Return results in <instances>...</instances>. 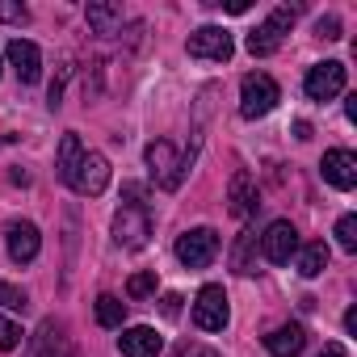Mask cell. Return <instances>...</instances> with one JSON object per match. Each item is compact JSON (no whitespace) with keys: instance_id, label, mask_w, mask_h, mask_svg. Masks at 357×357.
I'll list each match as a JSON object with an SVG mask.
<instances>
[{"instance_id":"cell-1","label":"cell","mask_w":357,"mask_h":357,"mask_svg":"<svg viewBox=\"0 0 357 357\" xmlns=\"http://www.w3.org/2000/svg\"><path fill=\"white\" fill-rule=\"evenodd\" d=\"M278 101H282V89H278L273 76H265V72H248L244 76V84H240V114L248 122L252 118H265Z\"/></svg>"},{"instance_id":"cell-2","label":"cell","mask_w":357,"mask_h":357,"mask_svg":"<svg viewBox=\"0 0 357 357\" xmlns=\"http://www.w3.org/2000/svg\"><path fill=\"white\" fill-rule=\"evenodd\" d=\"M294 17H298V9H290V5H282V9H273L252 34H248V51L257 55V59H265V55H273L278 47H282V38L290 34V26H294Z\"/></svg>"},{"instance_id":"cell-3","label":"cell","mask_w":357,"mask_h":357,"mask_svg":"<svg viewBox=\"0 0 357 357\" xmlns=\"http://www.w3.org/2000/svg\"><path fill=\"white\" fill-rule=\"evenodd\" d=\"M151 236V215H147V202H126L118 215H114V240L122 248H143Z\"/></svg>"},{"instance_id":"cell-4","label":"cell","mask_w":357,"mask_h":357,"mask_svg":"<svg viewBox=\"0 0 357 357\" xmlns=\"http://www.w3.org/2000/svg\"><path fill=\"white\" fill-rule=\"evenodd\" d=\"M215 257H219L215 227H194V231H185L181 240H176V261H181L185 269H206Z\"/></svg>"},{"instance_id":"cell-5","label":"cell","mask_w":357,"mask_h":357,"mask_svg":"<svg viewBox=\"0 0 357 357\" xmlns=\"http://www.w3.org/2000/svg\"><path fill=\"white\" fill-rule=\"evenodd\" d=\"M68 185H72L80 198H101L105 185H109V160H105L101 151H84Z\"/></svg>"},{"instance_id":"cell-6","label":"cell","mask_w":357,"mask_h":357,"mask_svg":"<svg viewBox=\"0 0 357 357\" xmlns=\"http://www.w3.org/2000/svg\"><path fill=\"white\" fill-rule=\"evenodd\" d=\"M147 168H151V176H155L160 190H176V185H181V176H185V160L172 151L168 139L147 143Z\"/></svg>"},{"instance_id":"cell-7","label":"cell","mask_w":357,"mask_h":357,"mask_svg":"<svg viewBox=\"0 0 357 357\" xmlns=\"http://www.w3.org/2000/svg\"><path fill=\"white\" fill-rule=\"evenodd\" d=\"M227 319H231V307H227L223 286H202L198 298H194V324L202 332H223Z\"/></svg>"},{"instance_id":"cell-8","label":"cell","mask_w":357,"mask_h":357,"mask_svg":"<svg viewBox=\"0 0 357 357\" xmlns=\"http://www.w3.org/2000/svg\"><path fill=\"white\" fill-rule=\"evenodd\" d=\"M185 47H190V55H194V59H211V63H227V59H231V51H236L231 34H227L223 26H202V30H194Z\"/></svg>"},{"instance_id":"cell-9","label":"cell","mask_w":357,"mask_h":357,"mask_svg":"<svg viewBox=\"0 0 357 357\" xmlns=\"http://www.w3.org/2000/svg\"><path fill=\"white\" fill-rule=\"evenodd\" d=\"M303 89H307L311 101H332V97H340V93H344V63H336V59L315 63V68L307 72Z\"/></svg>"},{"instance_id":"cell-10","label":"cell","mask_w":357,"mask_h":357,"mask_svg":"<svg viewBox=\"0 0 357 357\" xmlns=\"http://www.w3.org/2000/svg\"><path fill=\"white\" fill-rule=\"evenodd\" d=\"M261 252H265V261H273V265H290L294 252H298V231H294V223H290V219L269 223V231L261 236Z\"/></svg>"},{"instance_id":"cell-11","label":"cell","mask_w":357,"mask_h":357,"mask_svg":"<svg viewBox=\"0 0 357 357\" xmlns=\"http://www.w3.org/2000/svg\"><path fill=\"white\" fill-rule=\"evenodd\" d=\"M324 181L332 185V190H353L357 185V155L349 151V147H332V151H324Z\"/></svg>"},{"instance_id":"cell-12","label":"cell","mask_w":357,"mask_h":357,"mask_svg":"<svg viewBox=\"0 0 357 357\" xmlns=\"http://www.w3.org/2000/svg\"><path fill=\"white\" fill-rule=\"evenodd\" d=\"M5 244H9V257L17 261V265H30L34 257H38V248H43V236H38V227L34 223H9L5 227Z\"/></svg>"},{"instance_id":"cell-13","label":"cell","mask_w":357,"mask_h":357,"mask_svg":"<svg viewBox=\"0 0 357 357\" xmlns=\"http://www.w3.org/2000/svg\"><path fill=\"white\" fill-rule=\"evenodd\" d=\"M9 63H13V72H17L22 84H34L43 76V51L30 38H13L9 43Z\"/></svg>"},{"instance_id":"cell-14","label":"cell","mask_w":357,"mask_h":357,"mask_svg":"<svg viewBox=\"0 0 357 357\" xmlns=\"http://www.w3.org/2000/svg\"><path fill=\"white\" fill-rule=\"evenodd\" d=\"M118 349H122V357H160L164 340L155 336V328L139 324V328H126V332L118 336Z\"/></svg>"},{"instance_id":"cell-15","label":"cell","mask_w":357,"mask_h":357,"mask_svg":"<svg viewBox=\"0 0 357 357\" xmlns=\"http://www.w3.org/2000/svg\"><path fill=\"white\" fill-rule=\"evenodd\" d=\"M227 202H231V215H236V219H248V215H257V206H261V198H257V185H252V176H248L244 168L231 176Z\"/></svg>"},{"instance_id":"cell-16","label":"cell","mask_w":357,"mask_h":357,"mask_svg":"<svg viewBox=\"0 0 357 357\" xmlns=\"http://www.w3.org/2000/svg\"><path fill=\"white\" fill-rule=\"evenodd\" d=\"M30 357H72V344H68V336H63V328H59L55 319H43Z\"/></svg>"},{"instance_id":"cell-17","label":"cell","mask_w":357,"mask_h":357,"mask_svg":"<svg viewBox=\"0 0 357 357\" xmlns=\"http://www.w3.org/2000/svg\"><path fill=\"white\" fill-rule=\"evenodd\" d=\"M303 344H307V332H303L298 324H282V328H273V332L265 336V349H269L273 357H298Z\"/></svg>"},{"instance_id":"cell-18","label":"cell","mask_w":357,"mask_h":357,"mask_svg":"<svg viewBox=\"0 0 357 357\" xmlns=\"http://www.w3.org/2000/svg\"><path fill=\"white\" fill-rule=\"evenodd\" d=\"M84 17L93 26V34H118V26H122V9L118 5H105V0H89Z\"/></svg>"},{"instance_id":"cell-19","label":"cell","mask_w":357,"mask_h":357,"mask_svg":"<svg viewBox=\"0 0 357 357\" xmlns=\"http://www.w3.org/2000/svg\"><path fill=\"white\" fill-rule=\"evenodd\" d=\"M294 257H298V273H303V278H319V273L328 269V244H324V240L303 244Z\"/></svg>"},{"instance_id":"cell-20","label":"cell","mask_w":357,"mask_h":357,"mask_svg":"<svg viewBox=\"0 0 357 357\" xmlns=\"http://www.w3.org/2000/svg\"><path fill=\"white\" fill-rule=\"evenodd\" d=\"M80 155H84L80 139H76V135H63V139H59V164H55V168H59V181H63V185L72 181V172H76Z\"/></svg>"},{"instance_id":"cell-21","label":"cell","mask_w":357,"mask_h":357,"mask_svg":"<svg viewBox=\"0 0 357 357\" xmlns=\"http://www.w3.org/2000/svg\"><path fill=\"white\" fill-rule=\"evenodd\" d=\"M93 311H97V324H101V328H122V324H126V303L114 298V294H101Z\"/></svg>"},{"instance_id":"cell-22","label":"cell","mask_w":357,"mask_h":357,"mask_svg":"<svg viewBox=\"0 0 357 357\" xmlns=\"http://www.w3.org/2000/svg\"><path fill=\"white\" fill-rule=\"evenodd\" d=\"M336 244H340L344 252H357V215H340V223H336Z\"/></svg>"},{"instance_id":"cell-23","label":"cell","mask_w":357,"mask_h":357,"mask_svg":"<svg viewBox=\"0 0 357 357\" xmlns=\"http://www.w3.org/2000/svg\"><path fill=\"white\" fill-rule=\"evenodd\" d=\"M126 294H130V298H147V294H155V269L135 273V278L126 282Z\"/></svg>"},{"instance_id":"cell-24","label":"cell","mask_w":357,"mask_h":357,"mask_svg":"<svg viewBox=\"0 0 357 357\" xmlns=\"http://www.w3.org/2000/svg\"><path fill=\"white\" fill-rule=\"evenodd\" d=\"M0 307H9V311H26V307H30V298H26V290H17V286H9V282H0Z\"/></svg>"},{"instance_id":"cell-25","label":"cell","mask_w":357,"mask_h":357,"mask_svg":"<svg viewBox=\"0 0 357 357\" xmlns=\"http://www.w3.org/2000/svg\"><path fill=\"white\" fill-rule=\"evenodd\" d=\"M17 344H22V324H13L9 315H0V349L9 353V349H17Z\"/></svg>"},{"instance_id":"cell-26","label":"cell","mask_w":357,"mask_h":357,"mask_svg":"<svg viewBox=\"0 0 357 357\" xmlns=\"http://www.w3.org/2000/svg\"><path fill=\"white\" fill-rule=\"evenodd\" d=\"M0 22L22 26V22H30V9L26 5H13V0H0Z\"/></svg>"},{"instance_id":"cell-27","label":"cell","mask_w":357,"mask_h":357,"mask_svg":"<svg viewBox=\"0 0 357 357\" xmlns=\"http://www.w3.org/2000/svg\"><path fill=\"white\" fill-rule=\"evenodd\" d=\"M315 34H319V38H328V43H332V38H340V22H336V17H332V13H328V17H319V26H315Z\"/></svg>"},{"instance_id":"cell-28","label":"cell","mask_w":357,"mask_h":357,"mask_svg":"<svg viewBox=\"0 0 357 357\" xmlns=\"http://www.w3.org/2000/svg\"><path fill=\"white\" fill-rule=\"evenodd\" d=\"M160 311L172 319V315H181V298H176V294H164V303H160Z\"/></svg>"},{"instance_id":"cell-29","label":"cell","mask_w":357,"mask_h":357,"mask_svg":"<svg viewBox=\"0 0 357 357\" xmlns=\"http://www.w3.org/2000/svg\"><path fill=\"white\" fill-rule=\"evenodd\" d=\"M176 357H215V353L202 349V344H181V349H176Z\"/></svg>"},{"instance_id":"cell-30","label":"cell","mask_w":357,"mask_h":357,"mask_svg":"<svg viewBox=\"0 0 357 357\" xmlns=\"http://www.w3.org/2000/svg\"><path fill=\"white\" fill-rule=\"evenodd\" d=\"M344 332H349V336L357 332V307H349V311H344Z\"/></svg>"},{"instance_id":"cell-31","label":"cell","mask_w":357,"mask_h":357,"mask_svg":"<svg viewBox=\"0 0 357 357\" xmlns=\"http://www.w3.org/2000/svg\"><path fill=\"white\" fill-rule=\"evenodd\" d=\"M223 9H227V13H248V0H227Z\"/></svg>"},{"instance_id":"cell-32","label":"cell","mask_w":357,"mask_h":357,"mask_svg":"<svg viewBox=\"0 0 357 357\" xmlns=\"http://www.w3.org/2000/svg\"><path fill=\"white\" fill-rule=\"evenodd\" d=\"M319 357H349V353H344L340 344H324V353H319Z\"/></svg>"}]
</instances>
